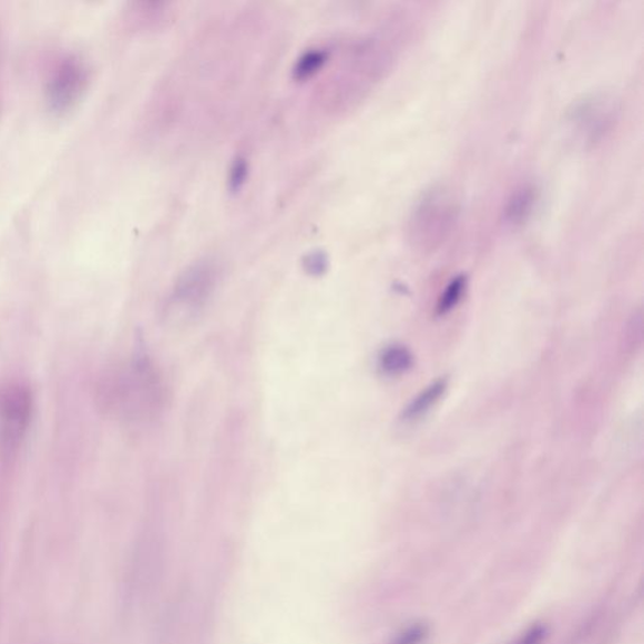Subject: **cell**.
I'll list each match as a JSON object with an SVG mask.
<instances>
[{"label":"cell","instance_id":"cell-1","mask_svg":"<svg viewBox=\"0 0 644 644\" xmlns=\"http://www.w3.org/2000/svg\"><path fill=\"white\" fill-rule=\"evenodd\" d=\"M101 406L129 423H147L163 412L166 390L161 372L143 356L111 371L100 387Z\"/></svg>","mask_w":644,"mask_h":644},{"label":"cell","instance_id":"cell-2","mask_svg":"<svg viewBox=\"0 0 644 644\" xmlns=\"http://www.w3.org/2000/svg\"><path fill=\"white\" fill-rule=\"evenodd\" d=\"M460 217V204L444 186H432L415 204L408 221V237L413 246L432 251L452 235Z\"/></svg>","mask_w":644,"mask_h":644},{"label":"cell","instance_id":"cell-3","mask_svg":"<svg viewBox=\"0 0 644 644\" xmlns=\"http://www.w3.org/2000/svg\"><path fill=\"white\" fill-rule=\"evenodd\" d=\"M219 279V269L212 260L186 268L176 279L164 309V320L173 328L193 323L211 300Z\"/></svg>","mask_w":644,"mask_h":644},{"label":"cell","instance_id":"cell-4","mask_svg":"<svg viewBox=\"0 0 644 644\" xmlns=\"http://www.w3.org/2000/svg\"><path fill=\"white\" fill-rule=\"evenodd\" d=\"M621 104L610 91H595L576 100L565 115V130L572 142L592 147L612 133L617 124Z\"/></svg>","mask_w":644,"mask_h":644},{"label":"cell","instance_id":"cell-5","mask_svg":"<svg viewBox=\"0 0 644 644\" xmlns=\"http://www.w3.org/2000/svg\"><path fill=\"white\" fill-rule=\"evenodd\" d=\"M90 70L78 55H68L60 61L45 83L44 101L53 115L63 116L76 109L86 95Z\"/></svg>","mask_w":644,"mask_h":644},{"label":"cell","instance_id":"cell-6","mask_svg":"<svg viewBox=\"0 0 644 644\" xmlns=\"http://www.w3.org/2000/svg\"><path fill=\"white\" fill-rule=\"evenodd\" d=\"M32 415L30 389L18 382L0 386V440L13 450L24 437Z\"/></svg>","mask_w":644,"mask_h":644},{"label":"cell","instance_id":"cell-7","mask_svg":"<svg viewBox=\"0 0 644 644\" xmlns=\"http://www.w3.org/2000/svg\"><path fill=\"white\" fill-rule=\"evenodd\" d=\"M448 388L446 378L437 379L418 393L401 412L400 421L405 425H413L423 419L442 399Z\"/></svg>","mask_w":644,"mask_h":644},{"label":"cell","instance_id":"cell-8","mask_svg":"<svg viewBox=\"0 0 644 644\" xmlns=\"http://www.w3.org/2000/svg\"><path fill=\"white\" fill-rule=\"evenodd\" d=\"M538 202V191L534 185H521L511 194L503 209V219L512 227L522 226L533 214Z\"/></svg>","mask_w":644,"mask_h":644},{"label":"cell","instance_id":"cell-9","mask_svg":"<svg viewBox=\"0 0 644 644\" xmlns=\"http://www.w3.org/2000/svg\"><path fill=\"white\" fill-rule=\"evenodd\" d=\"M415 366V356L405 345L391 344L380 352L378 367L387 377L406 375Z\"/></svg>","mask_w":644,"mask_h":644},{"label":"cell","instance_id":"cell-10","mask_svg":"<svg viewBox=\"0 0 644 644\" xmlns=\"http://www.w3.org/2000/svg\"><path fill=\"white\" fill-rule=\"evenodd\" d=\"M467 277L464 275L457 276L450 284L447 285L443 294L437 304V315L444 316L450 314L457 305H459L464 296L467 289Z\"/></svg>","mask_w":644,"mask_h":644},{"label":"cell","instance_id":"cell-11","mask_svg":"<svg viewBox=\"0 0 644 644\" xmlns=\"http://www.w3.org/2000/svg\"><path fill=\"white\" fill-rule=\"evenodd\" d=\"M329 59V53L324 50H313L303 55L296 63L295 76L305 80L315 76Z\"/></svg>","mask_w":644,"mask_h":644},{"label":"cell","instance_id":"cell-12","mask_svg":"<svg viewBox=\"0 0 644 644\" xmlns=\"http://www.w3.org/2000/svg\"><path fill=\"white\" fill-rule=\"evenodd\" d=\"M429 638V627L425 623H413L391 640L389 644H426Z\"/></svg>","mask_w":644,"mask_h":644},{"label":"cell","instance_id":"cell-13","mask_svg":"<svg viewBox=\"0 0 644 644\" xmlns=\"http://www.w3.org/2000/svg\"><path fill=\"white\" fill-rule=\"evenodd\" d=\"M546 637V625L539 623L531 625V627L522 633L521 636L512 644H544Z\"/></svg>","mask_w":644,"mask_h":644},{"label":"cell","instance_id":"cell-14","mask_svg":"<svg viewBox=\"0 0 644 644\" xmlns=\"http://www.w3.org/2000/svg\"><path fill=\"white\" fill-rule=\"evenodd\" d=\"M247 172V166L244 161H237L235 167H233L231 184L238 188L241 184H244L245 175Z\"/></svg>","mask_w":644,"mask_h":644},{"label":"cell","instance_id":"cell-15","mask_svg":"<svg viewBox=\"0 0 644 644\" xmlns=\"http://www.w3.org/2000/svg\"><path fill=\"white\" fill-rule=\"evenodd\" d=\"M326 260L324 257L319 255H314L309 258V263H307V268H309L310 273L319 274L321 270L325 269Z\"/></svg>","mask_w":644,"mask_h":644}]
</instances>
